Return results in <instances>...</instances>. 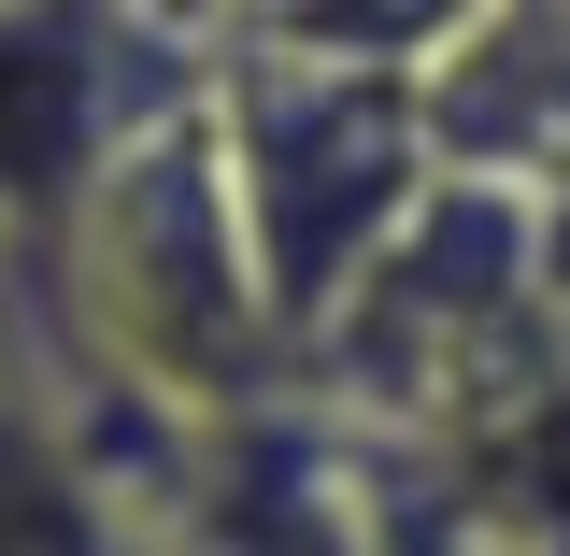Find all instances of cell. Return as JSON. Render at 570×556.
I'll use <instances>...</instances> for the list:
<instances>
[{
    "mask_svg": "<svg viewBox=\"0 0 570 556\" xmlns=\"http://www.w3.org/2000/svg\"><path fill=\"white\" fill-rule=\"evenodd\" d=\"M186 100L200 58L157 0H0V257H58L86 186Z\"/></svg>",
    "mask_w": 570,
    "mask_h": 556,
    "instance_id": "cell-3",
    "label": "cell"
},
{
    "mask_svg": "<svg viewBox=\"0 0 570 556\" xmlns=\"http://www.w3.org/2000/svg\"><path fill=\"white\" fill-rule=\"evenodd\" d=\"M0 556H115V514L86 486V442L58 428V386L29 371L14 314H0Z\"/></svg>",
    "mask_w": 570,
    "mask_h": 556,
    "instance_id": "cell-4",
    "label": "cell"
},
{
    "mask_svg": "<svg viewBox=\"0 0 570 556\" xmlns=\"http://www.w3.org/2000/svg\"><path fill=\"white\" fill-rule=\"evenodd\" d=\"M58 357L115 371L157 428H228L272 414V371L299 357L272 272L228 201V143H214V86L86 186L58 228Z\"/></svg>",
    "mask_w": 570,
    "mask_h": 556,
    "instance_id": "cell-1",
    "label": "cell"
},
{
    "mask_svg": "<svg viewBox=\"0 0 570 556\" xmlns=\"http://www.w3.org/2000/svg\"><path fill=\"white\" fill-rule=\"evenodd\" d=\"M214 143H228V201H243V243L272 272L285 329L314 343L356 300V272L400 243V214L442 186V143H428V86L371 58H257L214 86Z\"/></svg>",
    "mask_w": 570,
    "mask_h": 556,
    "instance_id": "cell-2",
    "label": "cell"
}]
</instances>
